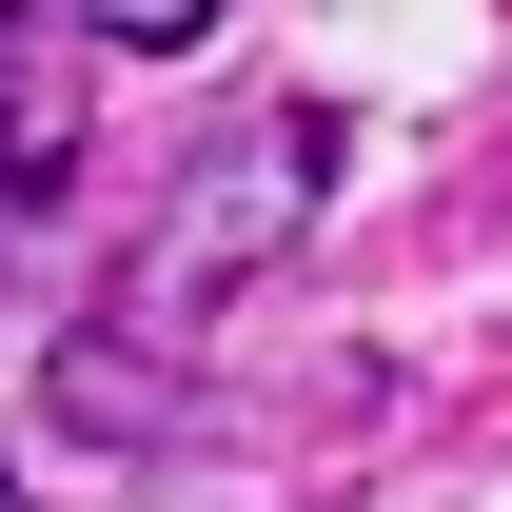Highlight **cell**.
Instances as JSON below:
<instances>
[{
    "label": "cell",
    "mask_w": 512,
    "mask_h": 512,
    "mask_svg": "<svg viewBox=\"0 0 512 512\" xmlns=\"http://www.w3.org/2000/svg\"><path fill=\"white\" fill-rule=\"evenodd\" d=\"M79 178V40L40 0H0V197H60Z\"/></svg>",
    "instance_id": "6da1fadb"
},
{
    "label": "cell",
    "mask_w": 512,
    "mask_h": 512,
    "mask_svg": "<svg viewBox=\"0 0 512 512\" xmlns=\"http://www.w3.org/2000/svg\"><path fill=\"white\" fill-rule=\"evenodd\" d=\"M197 20H217V0H79V40H138V60H158V40H197Z\"/></svg>",
    "instance_id": "7a4b0ae2"
},
{
    "label": "cell",
    "mask_w": 512,
    "mask_h": 512,
    "mask_svg": "<svg viewBox=\"0 0 512 512\" xmlns=\"http://www.w3.org/2000/svg\"><path fill=\"white\" fill-rule=\"evenodd\" d=\"M0 512H20V473H0Z\"/></svg>",
    "instance_id": "3957f363"
}]
</instances>
